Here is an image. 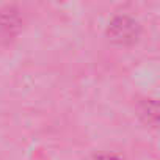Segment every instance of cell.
I'll use <instances>...</instances> for the list:
<instances>
[{
  "instance_id": "1",
  "label": "cell",
  "mask_w": 160,
  "mask_h": 160,
  "mask_svg": "<svg viewBox=\"0 0 160 160\" xmlns=\"http://www.w3.org/2000/svg\"><path fill=\"white\" fill-rule=\"evenodd\" d=\"M140 27L135 19L129 16H116L108 24V36L112 41L121 46H127L137 41Z\"/></svg>"
},
{
  "instance_id": "2",
  "label": "cell",
  "mask_w": 160,
  "mask_h": 160,
  "mask_svg": "<svg viewBox=\"0 0 160 160\" xmlns=\"http://www.w3.org/2000/svg\"><path fill=\"white\" fill-rule=\"evenodd\" d=\"M21 27V14L14 7H5L0 10V33L13 35Z\"/></svg>"
},
{
  "instance_id": "3",
  "label": "cell",
  "mask_w": 160,
  "mask_h": 160,
  "mask_svg": "<svg viewBox=\"0 0 160 160\" xmlns=\"http://www.w3.org/2000/svg\"><path fill=\"white\" fill-rule=\"evenodd\" d=\"M141 113L146 116V121L151 124L157 122V104L152 99H148V102H144V108L141 110Z\"/></svg>"
}]
</instances>
